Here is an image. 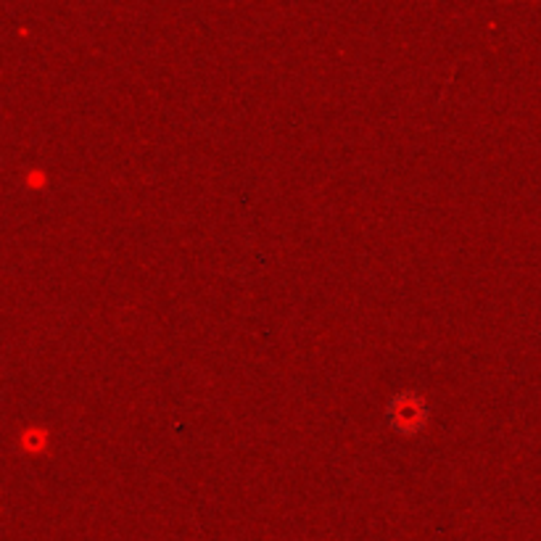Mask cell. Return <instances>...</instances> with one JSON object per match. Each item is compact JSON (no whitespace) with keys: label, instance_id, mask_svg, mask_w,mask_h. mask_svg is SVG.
Masks as SVG:
<instances>
[{"label":"cell","instance_id":"cell-1","mask_svg":"<svg viewBox=\"0 0 541 541\" xmlns=\"http://www.w3.org/2000/svg\"><path fill=\"white\" fill-rule=\"evenodd\" d=\"M391 422L410 433V430H418L422 422H425V412H422L420 402H407V396H399L394 404H391Z\"/></svg>","mask_w":541,"mask_h":541}]
</instances>
